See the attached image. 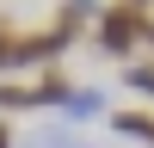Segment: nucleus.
<instances>
[{"label":"nucleus","instance_id":"nucleus-1","mask_svg":"<svg viewBox=\"0 0 154 148\" xmlns=\"http://www.w3.org/2000/svg\"><path fill=\"white\" fill-rule=\"evenodd\" d=\"M154 37V19H142V6H111V12H99V25H93V43L105 49V56H136Z\"/></svg>","mask_w":154,"mask_h":148},{"label":"nucleus","instance_id":"nucleus-2","mask_svg":"<svg viewBox=\"0 0 154 148\" xmlns=\"http://www.w3.org/2000/svg\"><path fill=\"white\" fill-rule=\"evenodd\" d=\"M12 68H43V43H37V31H19L0 19V74Z\"/></svg>","mask_w":154,"mask_h":148},{"label":"nucleus","instance_id":"nucleus-3","mask_svg":"<svg viewBox=\"0 0 154 148\" xmlns=\"http://www.w3.org/2000/svg\"><path fill=\"white\" fill-rule=\"evenodd\" d=\"M105 105H111V99L99 93V86H68L62 117H68V123H93V117H105Z\"/></svg>","mask_w":154,"mask_h":148},{"label":"nucleus","instance_id":"nucleus-4","mask_svg":"<svg viewBox=\"0 0 154 148\" xmlns=\"http://www.w3.org/2000/svg\"><path fill=\"white\" fill-rule=\"evenodd\" d=\"M117 136H130V142H154V111H117Z\"/></svg>","mask_w":154,"mask_h":148},{"label":"nucleus","instance_id":"nucleus-5","mask_svg":"<svg viewBox=\"0 0 154 148\" xmlns=\"http://www.w3.org/2000/svg\"><path fill=\"white\" fill-rule=\"evenodd\" d=\"M62 99H68V80H62V74H49V80L31 86V105H37V111H43V105H62Z\"/></svg>","mask_w":154,"mask_h":148},{"label":"nucleus","instance_id":"nucleus-6","mask_svg":"<svg viewBox=\"0 0 154 148\" xmlns=\"http://www.w3.org/2000/svg\"><path fill=\"white\" fill-rule=\"evenodd\" d=\"M123 86L142 93V99H154V62H130V68H123Z\"/></svg>","mask_w":154,"mask_h":148},{"label":"nucleus","instance_id":"nucleus-7","mask_svg":"<svg viewBox=\"0 0 154 148\" xmlns=\"http://www.w3.org/2000/svg\"><path fill=\"white\" fill-rule=\"evenodd\" d=\"M0 105H6V111H25V105H31V86H0Z\"/></svg>","mask_w":154,"mask_h":148},{"label":"nucleus","instance_id":"nucleus-8","mask_svg":"<svg viewBox=\"0 0 154 148\" xmlns=\"http://www.w3.org/2000/svg\"><path fill=\"white\" fill-rule=\"evenodd\" d=\"M117 6H148V0H117Z\"/></svg>","mask_w":154,"mask_h":148},{"label":"nucleus","instance_id":"nucleus-9","mask_svg":"<svg viewBox=\"0 0 154 148\" xmlns=\"http://www.w3.org/2000/svg\"><path fill=\"white\" fill-rule=\"evenodd\" d=\"M0 148H12V136H6V130H0Z\"/></svg>","mask_w":154,"mask_h":148}]
</instances>
